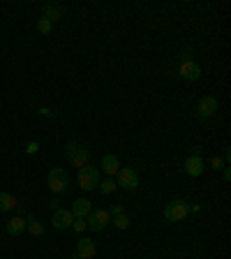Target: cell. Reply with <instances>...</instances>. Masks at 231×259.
Returning a JSON list of instances; mask_svg holds the SVG:
<instances>
[{"label": "cell", "mask_w": 231, "mask_h": 259, "mask_svg": "<svg viewBox=\"0 0 231 259\" xmlns=\"http://www.w3.org/2000/svg\"><path fill=\"white\" fill-rule=\"evenodd\" d=\"M111 222H114L118 229H127V227H130V218H127V215H118V218H111Z\"/></svg>", "instance_id": "ffe728a7"}, {"label": "cell", "mask_w": 231, "mask_h": 259, "mask_svg": "<svg viewBox=\"0 0 231 259\" xmlns=\"http://www.w3.org/2000/svg\"><path fill=\"white\" fill-rule=\"evenodd\" d=\"M116 176H118L116 185H120V188H125V190H136L139 188V174H136L132 167H123Z\"/></svg>", "instance_id": "52a82bcc"}, {"label": "cell", "mask_w": 231, "mask_h": 259, "mask_svg": "<svg viewBox=\"0 0 231 259\" xmlns=\"http://www.w3.org/2000/svg\"><path fill=\"white\" fill-rule=\"evenodd\" d=\"M37 151H39V143H37V141H30L26 146V153H28V155H33V153H37Z\"/></svg>", "instance_id": "cb8c5ba5"}, {"label": "cell", "mask_w": 231, "mask_h": 259, "mask_svg": "<svg viewBox=\"0 0 231 259\" xmlns=\"http://www.w3.org/2000/svg\"><path fill=\"white\" fill-rule=\"evenodd\" d=\"M183 167H185V174H187V176H192V179H199V176H201V174L206 171V162H204V158H201L199 153H194V155H190V158H187Z\"/></svg>", "instance_id": "ba28073f"}, {"label": "cell", "mask_w": 231, "mask_h": 259, "mask_svg": "<svg viewBox=\"0 0 231 259\" xmlns=\"http://www.w3.org/2000/svg\"><path fill=\"white\" fill-rule=\"evenodd\" d=\"M72 229H77V232H83V229H88V224L83 218H74V222H72Z\"/></svg>", "instance_id": "44dd1931"}, {"label": "cell", "mask_w": 231, "mask_h": 259, "mask_svg": "<svg viewBox=\"0 0 231 259\" xmlns=\"http://www.w3.org/2000/svg\"><path fill=\"white\" fill-rule=\"evenodd\" d=\"M77 255H79V259H93L95 255H97V245H95V241H90V239H86V236H81L79 241H77Z\"/></svg>", "instance_id": "8fae6325"}, {"label": "cell", "mask_w": 231, "mask_h": 259, "mask_svg": "<svg viewBox=\"0 0 231 259\" xmlns=\"http://www.w3.org/2000/svg\"><path fill=\"white\" fill-rule=\"evenodd\" d=\"M77 183H79V188L83 190V192H93V190H97V185H99L97 167H90V164L81 167L79 176H77Z\"/></svg>", "instance_id": "7a4b0ae2"}, {"label": "cell", "mask_w": 231, "mask_h": 259, "mask_svg": "<svg viewBox=\"0 0 231 259\" xmlns=\"http://www.w3.org/2000/svg\"><path fill=\"white\" fill-rule=\"evenodd\" d=\"M222 160H224V164H229V160H231V151H229V148L224 151V158H222Z\"/></svg>", "instance_id": "f546056e"}, {"label": "cell", "mask_w": 231, "mask_h": 259, "mask_svg": "<svg viewBox=\"0 0 231 259\" xmlns=\"http://www.w3.org/2000/svg\"><path fill=\"white\" fill-rule=\"evenodd\" d=\"M17 208V197L9 195V192H0V211L2 213H9Z\"/></svg>", "instance_id": "2e32d148"}, {"label": "cell", "mask_w": 231, "mask_h": 259, "mask_svg": "<svg viewBox=\"0 0 231 259\" xmlns=\"http://www.w3.org/2000/svg\"><path fill=\"white\" fill-rule=\"evenodd\" d=\"M65 158L70 160L72 167H86L90 164V148L79 139H70L67 146H65Z\"/></svg>", "instance_id": "6da1fadb"}, {"label": "cell", "mask_w": 231, "mask_h": 259, "mask_svg": "<svg viewBox=\"0 0 231 259\" xmlns=\"http://www.w3.org/2000/svg\"><path fill=\"white\" fill-rule=\"evenodd\" d=\"M70 259H79V255H77V252H74V255H70Z\"/></svg>", "instance_id": "4dcf8cb0"}, {"label": "cell", "mask_w": 231, "mask_h": 259, "mask_svg": "<svg viewBox=\"0 0 231 259\" xmlns=\"http://www.w3.org/2000/svg\"><path fill=\"white\" fill-rule=\"evenodd\" d=\"M178 77L185 81H199L201 79V67L194 60H183L180 67H178Z\"/></svg>", "instance_id": "9c48e42d"}, {"label": "cell", "mask_w": 231, "mask_h": 259, "mask_svg": "<svg viewBox=\"0 0 231 259\" xmlns=\"http://www.w3.org/2000/svg\"><path fill=\"white\" fill-rule=\"evenodd\" d=\"M49 208H51V211H58V208H60V199H51Z\"/></svg>", "instance_id": "484cf974"}, {"label": "cell", "mask_w": 231, "mask_h": 259, "mask_svg": "<svg viewBox=\"0 0 231 259\" xmlns=\"http://www.w3.org/2000/svg\"><path fill=\"white\" fill-rule=\"evenodd\" d=\"M187 201L183 199H171L169 204L164 206V220H169V222H180V220H185L187 218Z\"/></svg>", "instance_id": "277c9868"}, {"label": "cell", "mask_w": 231, "mask_h": 259, "mask_svg": "<svg viewBox=\"0 0 231 259\" xmlns=\"http://www.w3.org/2000/svg\"><path fill=\"white\" fill-rule=\"evenodd\" d=\"M217 109H220V100L215 98V95H204V98L199 100V104H196V116L211 118L217 114Z\"/></svg>", "instance_id": "8992f818"}, {"label": "cell", "mask_w": 231, "mask_h": 259, "mask_svg": "<svg viewBox=\"0 0 231 259\" xmlns=\"http://www.w3.org/2000/svg\"><path fill=\"white\" fill-rule=\"evenodd\" d=\"M109 215H111V218H118V215H125L123 206H111V211H109Z\"/></svg>", "instance_id": "603a6c76"}, {"label": "cell", "mask_w": 231, "mask_h": 259, "mask_svg": "<svg viewBox=\"0 0 231 259\" xmlns=\"http://www.w3.org/2000/svg\"><path fill=\"white\" fill-rule=\"evenodd\" d=\"M54 30V23L51 21H46V19H37V33L39 35H49Z\"/></svg>", "instance_id": "d6986e66"}, {"label": "cell", "mask_w": 231, "mask_h": 259, "mask_svg": "<svg viewBox=\"0 0 231 259\" xmlns=\"http://www.w3.org/2000/svg\"><path fill=\"white\" fill-rule=\"evenodd\" d=\"M99 167H102V171H104V174L116 176V174L120 171V162H118V158H116V155H104V158H102V162H99Z\"/></svg>", "instance_id": "4fadbf2b"}, {"label": "cell", "mask_w": 231, "mask_h": 259, "mask_svg": "<svg viewBox=\"0 0 231 259\" xmlns=\"http://www.w3.org/2000/svg\"><path fill=\"white\" fill-rule=\"evenodd\" d=\"M72 222H74V215H72V211H65V208L54 211V218H51L54 229H70Z\"/></svg>", "instance_id": "30bf717a"}, {"label": "cell", "mask_w": 231, "mask_h": 259, "mask_svg": "<svg viewBox=\"0 0 231 259\" xmlns=\"http://www.w3.org/2000/svg\"><path fill=\"white\" fill-rule=\"evenodd\" d=\"M109 222H111V215H109L107 208H93L90 215L86 218V224H88L90 232H104Z\"/></svg>", "instance_id": "5b68a950"}, {"label": "cell", "mask_w": 231, "mask_h": 259, "mask_svg": "<svg viewBox=\"0 0 231 259\" xmlns=\"http://www.w3.org/2000/svg\"><path fill=\"white\" fill-rule=\"evenodd\" d=\"M26 229V218H12L7 222V234L9 236H21Z\"/></svg>", "instance_id": "9a60e30c"}, {"label": "cell", "mask_w": 231, "mask_h": 259, "mask_svg": "<svg viewBox=\"0 0 231 259\" xmlns=\"http://www.w3.org/2000/svg\"><path fill=\"white\" fill-rule=\"evenodd\" d=\"M180 58H183V60H190V49H183V51H180Z\"/></svg>", "instance_id": "f1b7e54d"}, {"label": "cell", "mask_w": 231, "mask_h": 259, "mask_svg": "<svg viewBox=\"0 0 231 259\" xmlns=\"http://www.w3.org/2000/svg\"><path fill=\"white\" fill-rule=\"evenodd\" d=\"M46 185H49V190H51V192H56V195L65 192V190H67V185H70V176H67V171L62 169V167L51 169V171H49V176H46Z\"/></svg>", "instance_id": "3957f363"}, {"label": "cell", "mask_w": 231, "mask_h": 259, "mask_svg": "<svg viewBox=\"0 0 231 259\" xmlns=\"http://www.w3.org/2000/svg\"><path fill=\"white\" fill-rule=\"evenodd\" d=\"M39 114H42V116H54V111H51V109H46V107L39 109Z\"/></svg>", "instance_id": "83f0119b"}, {"label": "cell", "mask_w": 231, "mask_h": 259, "mask_svg": "<svg viewBox=\"0 0 231 259\" xmlns=\"http://www.w3.org/2000/svg\"><path fill=\"white\" fill-rule=\"evenodd\" d=\"M90 211H93V201H90L88 197H79V199L72 204V215H74V218H83V220H86L90 215Z\"/></svg>", "instance_id": "7c38bea8"}, {"label": "cell", "mask_w": 231, "mask_h": 259, "mask_svg": "<svg viewBox=\"0 0 231 259\" xmlns=\"http://www.w3.org/2000/svg\"><path fill=\"white\" fill-rule=\"evenodd\" d=\"M187 211H190V213H199V211H201V206H199V204H192V206H187Z\"/></svg>", "instance_id": "4316f807"}, {"label": "cell", "mask_w": 231, "mask_h": 259, "mask_svg": "<svg viewBox=\"0 0 231 259\" xmlns=\"http://www.w3.org/2000/svg\"><path fill=\"white\" fill-rule=\"evenodd\" d=\"M211 167H213V169L217 171V169H224L227 164H224V160H222V158H217V155H215V158H211Z\"/></svg>", "instance_id": "7402d4cb"}, {"label": "cell", "mask_w": 231, "mask_h": 259, "mask_svg": "<svg viewBox=\"0 0 231 259\" xmlns=\"http://www.w3.org/2000/svg\"><path fill=\"white\" fill-rule=\"evenodd\" d=\"M42 19L56 23L58 19H62V7H58V5H44V7H42Z\"/></svg>", "instance_id": "5bb4252c"}, {"label": "cell", "mask_w": 231, "mask_h": 259, "mask_svg": "<svg viewBox=\"0 0 231 259\" xmlns=\"http://www.w3.org/2000/svg\"><path fill=\"white\" fill-rule=\"evenodd\" d=\"M97 188H99V192H102V195L107 197V195H114L118 185H116V180L104 179V180H99V185H97Z\"/></svg>", "instance_id": "ac0fdd59"}, {"label": "cell", "mask_w": 231, "mask_h": 259, "mask_svg": "<svg viewBox=\"0 0 231 259\" xmlns=\"http://www.w3.org/2000/svg\"><path fill=\"white\" fill-rule=\"evenodd\" d=\"M26 229L33 236H44V224L39 220H35V218H26Z\"/></svg>", "instance_id": "e0dca14e"}, {"label": "cell", "mask_w": 231, "mask_h": 259, "mask_svg": "<svg viewBox=\"0 0 231 259\" xmlns=\"http://www.w3.org/2000/svg\"><path fill=\"white\" fill-rule=\"evenodd\" d=\"M222 176H224V180H227V183L231 180V169H229V164H227V167L222 169Z\"/></svg>", "instance_id": "d4e9b609"}]
</instances>
